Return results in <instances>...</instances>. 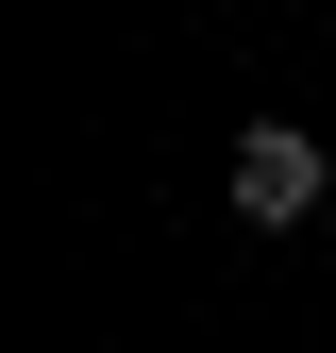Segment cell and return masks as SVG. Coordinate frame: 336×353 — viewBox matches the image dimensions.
<instances>
[{"label": "cell", "instance_id": "6da1fadb", "mask_svg": "<svg viewBox=\"0 0 336 353\" xmlns=\"http://www.w3.org/2000/svg\"><path fill=\"white\" fill-rule=\"evenodd\" d=\"M319 185H336V168H319L303 118H252V135H235V219H252V236H303Z\"/></svg>", "mask_w": 336, "mask_h": 353}]
</instances>
